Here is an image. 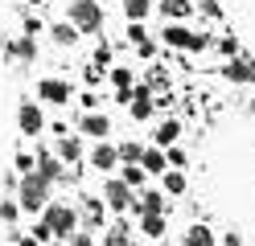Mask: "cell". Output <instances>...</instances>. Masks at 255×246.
Listing matches in <instances>:
<instances>
[{"mask_svg":"<svg viewBox=\"0 0 255 246\" xmlns=\"http://www.w3.org/2000/svg\"><path fill=\"white\" fill-rule=\"evenodd\" d=\"M17 201L25 213H45L54 201H50V180H45L41 172H29L21 176V193H17Z\"/></svg>","mask_w":255,"mask_h":246,"instance_id":"6da1fadb","label":"cell"},{"mask_svg":"<svg viewBox=\"0 0 255 246\" xmlns=\"http://www.w3.org/2000/svg\"><path fill=\"white\" fill-rule=\"evenodd\" d=\"M78 218H83V213H78V209H70V205L54 201L50 209L41 213V226L50 230V238H66V242H70V238L78 234Z\"/></svg>","mask_w":255,"mask_h":246,"instance_id":"7a4b0ae2","label":"cell"},{"mask_svg":"<svg viewBox=\"0 0 255 246\" xmlns=\"http://www.w3.org/2000/svg\"><path fill=\"white\" fill-rule=\"evenodd\" d=\"M103 201H107V209L111 213H124L128 209H136V193H132V185H124L120 176H107V185H103Z\"/></svg>","mask_w":255,"mask_h":246,"instance_id":"3957f363","label":"cell"},{"mask_svg":"<svg viewBox=\"0 0 255 246\" xmlns=\"http://www.w3.org/2000/svg\"><path fill=\"white\" fill-rule=\"evenodd\" d=\"M70 25H78L83 33H95V29L103 25L99 4H95V0H74V4H70Z\"/></svg>","mask_w":255,"mask_h":246,"instance_id":"277c9868","label":"cell"},{"mask_svg":"<svg viewBox=\"0 0 255 246\" xmlns=\"http://www.w3.org/2000/svg\"><path fill=\"white\" fill-rule=\"evenodd\" d=\"M165 41H169L173 49H206V45H210L206 33H189L185 25H169V29H165Z\"/></svg>","mask_w":255,"mask_h":246,"instance_id":"5b68a950","label":"cell"},{"mask_svg":"<svg viewBox=\"0 0 255 246\" xmlns=\"http://www.w3.org/2000/svg\"><path fill=\"white\" fill-rule=\"evenodd\" d=\"M17 127H21V136H41L45 131V115L37 103H21L17 107Z\"/></svg>","mask_w":255,"mask_h":246,"instance_id":"8992f818","label":"cell"},{"mask_svg":"<svg viewBox=\"0 0 255 246\" xmlns=\"http://www.w3.org/2000/svg\"><path fill=\"white\" fill-rule=\"evenodd\" d=\"M37 98H45V103H54V107L70 103V82H62V78H41V82H37Z\"/></svg>","mask_w":255,"mask_h":246,"instance_id":"52a82bcc","label":"cell"},{"mask_svg":"<svg viewBox=\"0 0 255 246\" xmlns=\"http://www.w3.org/2000/svg\"><path fill=\"white\" fill-rule=\"evenodd\" d=\"M165 193L161 189H140L136 193V213H140V218H144V213H165Z\"/></svg>","mask_w":255,"mask_h":246,"instance_id":"ba28073f","label":"cell"},{"mask_svg":"<svg viewBox=\"0 0 255 246\" xmlns=\"http://www.w3.org/2000/svg\"><path fill=\"white\" fill-rule=\"evenodd\" d=\"M152 103H156L152 86H132V119H140V123L152 119Z\"/></svg>","mask_w":255,"mask_h":246,"instance_id":"9c48e42d","label":"cell"},{"mask_svg":"<svg viewBox=\"0 0 255 246\" xmlns=\"http://www.w3.org/2000/svg\"><path fill=\"white\" fill-rule=\"evenodd\" d=\"M177 246H218V238H214V230L206 226V222H194V226H189L185 234H181V242H177Z\"/></svg>","mask_w":255,"mask_h":246,"instance_id":"30bf717a","label":"cell"},{"mask_svg":"<svg viewBox=\"0 0 255 246\" xmlns=\"http://www.w3.org/2000/svg\"><path fill=\"white\" fill-rule=\"evenodd\" d=\"M116 164H124V160H120V148H116V144H99V148L91 152V168H99V172H111Z\"/></svg>","mask_w":255,"mask_h":246,"instance_id":"8fae6325","label":"cell"},{"mask_svg":"<svg viewBox=\"0 0 255 246\" xmlns=\"http://www.w3.org/2000/svg\"><path fill=\"white\" fill-rule=\"evenodd\" d=\"M83 131H87V136L91 140H107V131H111V119H107V115H99V111H91V115H83Z\"/></svg>","mask_w":255,"mask_h":246,"instance_id":"7c38bea8","label":"cell"},{"mask_svg":"<svg viewBox=\"0 0 255 246\" xmlns=\"http://www.w3.org/2000/svg\"><path fill=\"white\" fill-rule=\"evenodd\" d=\"M103 213H107V201H103V197H87V201H83V222H87L91 230H103Z\"/></svg>","mask_w":255,"mask_h":246,"instance_id":"4fadbf2b","label":"cell"},{"mask_svg":"<svg viewBox=\"0 0 255 246\" xmlns=\"http://www.w3.org/2000/svg\"><path fill=\"white\" fill-rule=\"evenodd\" d=\"M37 172H41L45 180H50V185H54V180H62V176H66V168H62V160H58L54 152H37Z\"/></svg>","mask_w":255,"mask_h":246,"instance_id":"5bb4252c","label":"cell"},{"mask_svg":"<svg viewBox=\"0 0 255 246\" xmlns=\"http://www.w3.org/2000/svg\"><path fill=\"white\" fill-rule=\"evenodd\" d=\"M177 136H181V123H177V119H165L161 127L152 131V140H156V148H173V144H177Z\"/></svg>","mask_w":255,"mask_h":246,"instance_id":"9a60e30c","label":"cell"},{"mask_svg":"<svg viewBox=\"0 0 255 246\" xmlns=\"http://www.w3.org/2000/svg\"><path fill=\"white\" fill-rule=\"evenodd\" d=\"M222 74H227L231 82H251V78H255V66H251V62H243V58H235V62L222 66Z\"/></svg>","mask_w":255,"mask_h":246,"instance_id":"2e32d148","label":"cell"},{"mask_svg":"<svg viewBox=\"0 0 255 246\" xmlns=\"http://www.w3.org/2000/svg\"><path fill=\"white\" fill-rule=\"evenodd\" d=\"M140 234L144 238H165V213H144V218H140Z\"/></svg>","mask_w":255,"mask_h":246,"instance_id":"e0dca14e","label":"cell"},{"mask_svg":"<svg viewBox=\"0 0 255 246\" xmlns=\"http://www.w3.org/2000/svg\"><path fill=\"white\" fill-rule=\"evenodd\" d=\"M140 168H144V172H152V176H156V172H165V168H169V156H165L161 148L152 144L148 152H144V160H140Z\"/></svg>","mask_w":255,"mask_h":246,"instance_id":"ac0fdd59","label":"cell"},{"mask_svg":"<svg viewBox=\"0 0 255 246\" xmlns=\"http://www.w3.org/2000/svg\"><path fill=\"white\" fill-rule=\"evenodd\" d=\"M103 246H132V242H128V222H124V218H120L116 226L103 230Z\"/></svg>","mask_w":255,"mask_h":246,"instance_id":"d6986e66","label":"cell"},{"mask_svg":"<svg viewBox=\"0 0 255 246\" xmlns=\"http://www.w3.org/2000/svg\"><path fill=\"white\" fill-rule=\"evenodd\" d=\"M185 185H189V180H185L181 168H169V172H165V197H181Z\"/></svg>","mask_w":255,"mask_h":246,"instance_id":"ffe728a7","label":"cell"},{"mask_svg":"<svg viewBox=\"0 0 255 246\" xmlns=\"http://www.w3.org/2000/svg\"><path fill=\"white\" fill-rule=\"evenodd\" d=\"M144 152H148V148L136 144V140H124V144H120V160H124V164H140V160H144Z\"/></svg>","mask_w":255,"mask_h":246,"instance_id":"44dd1931","label":"cell"},{"mask_svg":"<svg viewBox=\"0 0 255 246\" xmlns=\"http://www.w3.org/2000/svg\"><path fill=\"white\" fill-rule=\"evenodd\" d=\"M144 168H140V164H124V172H120V180L124 185H132V189H144Z\"/></svg>","mask_w":255,"mask_h":246,"instance_id":"7402d4cb","label":"cell"},{"mask_svg":"<svg viewBox=\"0 0 255 246\" xmlns=\"http://www.w3.org/2000/svg\"><path fill=\"white\" fill-rule=\"evenodd\" d=\"M78 156H83V144H78L74 136L58 140V160H78Z\"/></svg>","mask_w":255,"mask_h":246,"instance_id":"603a6c76","label":"cell"},{"mask_svg":"<svg viewBox=\"0 0 255 246\" xmlns=\"http://www.w3.org/2000/svg\"><path fill=\"white\" fill-rule=\"evenodd\" d=\"M152 8V0H124V12H128V21H144Z\"/></svg>","mask_w":255,"mask_h":246,"instance_id":"cb8c5ba5","label":"cell"},{"mask_svg":"<svg viewBox=\"0 0 255 246\" xmlns=\"http://www.w3.org/2000/svg\"><path fill=\"white\" fill-rule=\"evenodd\" d=\"M50 33H54V41H58V45H74V41H78V25H66V21L54 25Z\"/></svg>","mask_w":255,"mask_h":246,"instance_id":"d4e9b609","label":"cell"},{"mask_svg":"<svg viewBox=\"0 0 255 246\" xmlns=\"http://www.w3.org/2000/svg\"><path fill=\"white\" fill-rule=\"evenodd\" d=\"M21 213H25V209H21L17 197H4V201H0V222H8V226H12V222L21 218Z\"/></svg>","mask_w":255,"mask_h":246,"instance_id":"484cf974","label":"cell"},{"mask_svg":"<svg viewBox=\"0 0 255 246\" xmlns=\"http://www.w3.org/2000/svg\"><path fill=\"white\" fill-rule=\"evenodd\" d=\"M8 54H17L21 62H33V58H37V45H33V37H21L17 45H12V49H8Z\"/></svg>","mask_w":255,"mask_h":246,"instance_id":"4316f807","label":"cell"},{"mask_svg":"<svg viewBox=\"0 0 255 246\" xmlns=\"http://www.w3.org/2000/svg\"><path fill=\"white\" fill-rule=\"evenodd\" d=\"M161 12L173 16V21H177V16H189V0H161Z\"/></svg>","mask_w":255,"mask_h":246,"instance_id":"83f0119b","label":"cell"},{"mask_svg":"<svg viewBox=\"0 0 255 246\" xmlns=\"http://www.w3.org/2000/svg\"><path fill=\"white\" fill-rule=\"evenodd\" d=\"M111 82H116V90H132V70H128V66H116V70H111Z\"/></svg>","mask_w":255,"mask_h":246,"instance_id":"f1b7e54d","label":"cell"},{"mask_svg":"<svg viewBox=\"0 0 255 246\" xmlns=\"http://www.w3.org/2000/svg\"><path fill=\"white\" fill-rule=\"evenodd\" d=\"M12 164H17V172H21V176H29V172L37 168V156H29V152H17V160H12Z\"/></svg>","mask_w":255,"mask_h":246,"instance_id":"f546056e","label":"cell"},{"mask_svg":"<svg viewBox=\"0 0 255 246\" xmlns=\"http://www.w3.org/2000/svg\"><path fill=\"white\" fill-rule=\"evenodd\" d=\"M128 41H136V45H144V41H148V33H144V25H140V21L128 25Z\"/></svg>","mask_w":255,"mask_h":246,"instance_id":"4dcf8cb0","label":"cell"},{"mask_svg":"<svg viewBox=\"0 0 255 246\" xmlns=\"http://www.w3.org/2000/svg\"><path fill=\"white\" fill-rule=\"evenodd\" d=\"M165 156H169V168H181L185 172V152H181V148H169Z\"/></svg>","mask_w":255,"mask_h":246,"instance_id":"1f68e13d","label":"cell"},{"mask_svg":"<svg viewBox=\"0 0 255 246\" xmlns=\"http://www.w3.org/2000/svg\"><path fill=\"white\" fill-rule=\"evenodd\" d=\"M83 78H87V86L103 82V66H83Z\"/></svg>","mask_w":255,"mask_h":246,"instance_id":"d6a6232c","label":"cell"},{"mask_svg":"<svg viewBox=\"0 0 255 246\" xmlns=\"http://www.w3.org/2000/svg\"><path fill=\"white\" fill-rule=\"evenodd\" d=\"M66 246H95V238L87 234V230H78V234H74V238H70Z\"/></svg>","mask_w":255,"mask_h":246,"instance_id":"836d02e7","label":"cell"},{"mask_svg":"<svg viewBox=\"0 0 255 246\" xmlns=\"http://www.w3.org/2000/svg\"><path fill=\"white\" fill-rule=\"evenodd\" d=\"M107 62H111V49L99 45V49H95V66H107Z\"/></svg>","mask_w":255,"mask_h":246,"instance_id":"e575fe53","label":"cell"},{"mask_svg":"<svg viewBox=\"0 0 255 246\" xmlns=\"http://www.w3.org/2000/svg\"><path fill=\"white\" fill-rule=\"evenodd\" d=\"M222 246H243V234H239V230H227V238H222Z\"/></svg>","mask_w":255,"mask_h":246,"instance_id":"d590c367","label":"cell"},{"mask_svg":"<svg viewBox=\"0 0 255 246\" xmlns=\"http://www.w3.org/2000/svg\"><path fill=\"white\" fill-rule=\"evenodd\" d=\"M218 49H222V54H235L239 45H235V37H222V41H218Z\"/></svg>","mask_w":255,"mask_h":246,"instance_id":"8d00e7d4","label":"cell"},{"mask_svg":"<svg viewBox=\"0 0 255 246\" xmlns=\"http://www.w3.org/2000/svg\"><path fill=\"white\" fill-rule=\"evenodd\" d=\"M17 246H37V238H33V234H29V238H25V234H17Z\"/></svg>","mask_w":255,"mask_h":246,"instance_id":"74e56055","label":"cell"},{"mask_svg":"<svg viewBox=\"0 0 255 246\" xmlns=\"http://www.w3.org/2000/svg\"><path fill=\"white\" fill-rule=\"evenodd\" d=\"M251 82H255V78H251Z\"/></svg>","mask_w":255,"mask_h":246,"instance_id":"f35d334b","label":"cell"}]
</instances>
